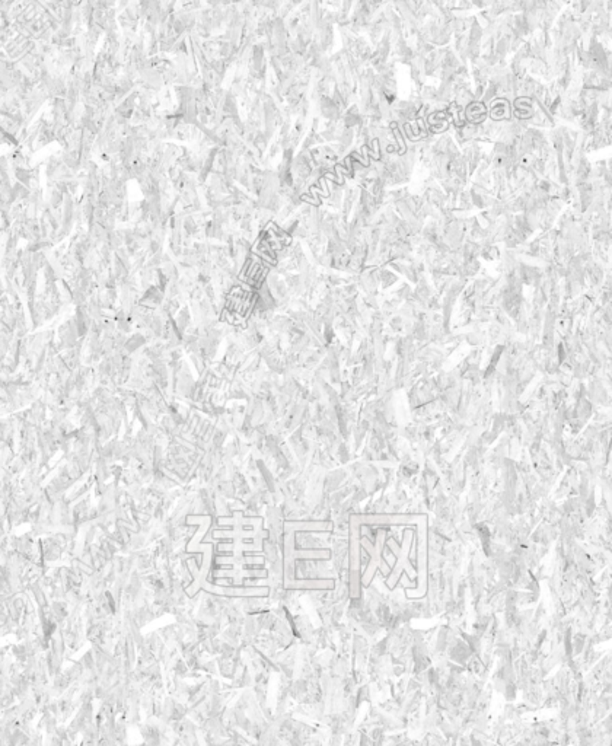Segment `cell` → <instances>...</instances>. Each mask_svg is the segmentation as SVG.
I'll return each mask as SVG.
<instances>
[{
	"mask_svg": "<svg viewBox=\"0 0 612 746\" xmlns=\"http://www.w3.org/2000/svg\"><path fill=\"white\" fill-rule=\"evenodd\" d=\"M411 542H413V532H410V531H407L404 533V542H402L401 548L397 545V542L394 540L388 541V547L392 549V553L398 558L397 564L394 567V572L390 574V577H388V581H386L388 586H390V588L395 586L401 572H407V574L410 577H413V574H414V569H413V565H411V563L408 560V554L411 551Z\"/></svg>",
	"mask_w": 612,
	"mask_h": 746,
	"instance_id": "6da1fadb",
	"label": "cell"
},
{
	"mask_svg": "<svg viewBox=\"0 0 612 746\" xmlns=\"http://www.w3.org/2000/svg\"><path fill=\"white\" fill-rule=\"evenodd\" d=\"M362 544H363V547L369 551L370 556H372L370 565H369L367 572L365 573V579H363V585L367 586V585L370 583V580H372L373 574H375V570H377V569H382V572H383L385 574H386V573H390V570H388L386 567L382 565V560H381V556H379L381 548H375L373 545H370V542H369L367 540H362Z\"/></svg>",
	"mask_w": 612,
	"mask_h": 746,
	"instance_id": "7a4b0ae2",
	"label": "cell"
}]
</instances>
